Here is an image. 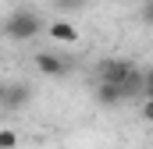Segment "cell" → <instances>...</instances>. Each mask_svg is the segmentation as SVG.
<instances>
[{
	"mask_svg": "<svg viewBox=\"0 0 153 149\" xmlns=\"http://www.w3.org/2000/svg\"><path fill=\"white\" fill-rule=\"evenodd\" d=\"M39 32H43V18H39L36 11H29V7L11 11V18L4 21V36L14 39V43H29V39H36Z\"/></svg>",
	"mask_w": 153,
	"mask_h": 149,
	"instance_id": "1",
	"label": "cell"
},
{
	"mask_svg": "<svg viewBox=\"0 0 153 149\" xmlns=\"http://www.w3.org/2000/svg\"><path fill=\"white\" fill-rule=\"evenodd\" d=\"M135 71H139V68H135L132 60H121V57H111V60H103V64L96 68L100 82H107V85H117V89H121V85H125V82H128Z\"/></svg>",
	"mask_w": 153,
	"mask_h": 149,
	"instance_id": "2",
	"label": "cell"
},
{
	"mask_svg": "<svg viewBox=\"0 0 153 149\" xmlns=\"http://www.w3.org/2000/svg\"><path fill=\"white\" fill-rule=\"evenodd\" d=\"M29 100H32V89H29L25 82H11L7 89H0V103H4L7 110H22Z\"/></svg>",
	"mask_w": 153,
	"mask_h": 149,
	"instance_id": "3",
	"label": "cell"
},
{
	"mask_svg": "<svg viewBox=\"0 0 153 149\" xmlns=\"http://www.w3.org/2000/svg\"><path fill=\"white\" fill-rule=\"evenodd\" d=\"M46 36L53 39V43H61V46H75L78 43V29L68 21V18H57V21L46 25Z\"/></svg>",
	"mask_w": 153,
	"mask_h": 149,
	"instance_id": "4",
	"label": "cell"
},
{
	"mask_svg": "<svg viewBox=\"0 0 153 149\" xmlns=\"http://www.w3.org/2000/svg\"><path fill=\"white\" fill-rule=\"evenodd\" d=\"M36 71L46 74V78H61V74L68 71V64H64L57 53H46V50H43V53H36Z\"/></svg>",
	"mask_w": 153,
	"mask_h": 149,
	"instance_id": "5",
	"label": "cell"
},
{
	"mask_svg": "<svg viewBox=\"0 0 153 149\" xmlns=\"http://www.w3.org/2000/svg\"><path fill=\"white\" fill-rule=\"evenodd\" d=\"M96 103H100L103 110H114V107H121V103H125V96H121V89H117V85L100 82V85H96Z\"/></svg>",
	"mask_w": 153,
	"mask_h": 149,
	"instance_id": "6",
	"label": "cell"
},
{
	"mask_svg": "<svg viewBox=\"0 0 153 149\" xmlns=\"http://www.w3.org/2000/svg\"><path fill=\"white\" fill-rule=\"evenodd\" d=\"M14 146H18V131L4 128V131H0V149H14Z\"/></svg>",
	"mask_w": 153,
	"mask_h": 149,
	"instance_id": "7",
	"label": "cell"
},
{
	"mask_svg": "<svg viewBox=\"0 0 153 149\" xmlns=\"http://www.w3.org/2000/svg\"><path fill=\"white\" fill-rule=\"evenodd\" d=\"M61 11H75V7H85V4H93V0H53Z\"/></svg>",
	"mask_w": 153,
	"mask_h": 149,
	"instance_id": "8",
	"label": "cell"
},
{
	"mask_svg": "<svg viewBox=\"0 0 153 149\" xmlns=\"http://www.w3.org/2000/svg\"><path fill=\"white\" fill-rule=\"evenodd\" d=\"M139 114H143V121H146V124H153V100H143Z\"/></svg>",
	"mask_w": 153,
	"mask_h": 149,
	"instance_id": "9",
	"label": "cell"
},
{
	"mask_svg": "<svg viewBox=\"0 0 153 149\" xmlns=\"http://www.w3.org/2000/svg\"><path fill=\"white\" fill-rule=\"evenodd\" d=\"M146 100H153V68L146 71Z\"/></svg>",
	"mask_w": 153,
	"mask_h": 149,
	"instance_id": "10",
	"label": "cell"
},
{
	"mask_svg": "<svg viewBox=\"0 0 153 149\" xmlns=\"http://www.w3.org/2000/svg\"><path fill=\"white\" fill-rule=\"evenodd\" d=\"M143 14H146V21H153V0H146V7H143Z\"/></svg>",
	"mask_w": 153,
	"mask_h": 149,
	"instance_id": "11",
	"label": "cell"
}]
</instances>
